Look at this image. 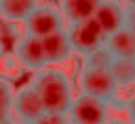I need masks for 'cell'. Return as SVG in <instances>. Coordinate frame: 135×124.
Masks as SVG:
<instances>
[{
    "mask_svg": "<svg viewBox=\"0 0 135 124\" xmlns=\"http://www.w3.org/2000/svg\"><path fill=\"white\" fill-rule=\"evenodd\" d=\"M32 85L37 89L46 113L69 115L76 96H74V91H72L70 78L63 70L45 69V70L35 74Z\"/></svg>",
    "mask_w": 135,
    "mask_h": 124,
    "instance_id": "obj_1",
    "label": "cell"
},
{
    "mask_svg": "<svg viewBox=\"0 0 135 124\" xmlns=\"http://www.w3.org/2000/svg\"><path fill=\"white\" fill-rule=\"evenodd\" d=\"M65 21L67 19H65L61 8H56L50 4H39L37 9L24 22V30H26V35H32L37 39H46L54 34L67 30Z\"/></svg>",
    "mask_w": 135,
    "mask_h": 124,
    "instance_id": "obj_2",
    "label": "cell"
},
{
    "mask_svg": "<svg viewBox=\"0 0 135 124\" xmlns=\"http://www.w3.org/2000/svg\"><path fill=\"white\" fill-rule=\"evenodd\" d=\"M80 89L83 94L94 96L107 104L115 102L118 93V83L109 69H87L80 70Z\"/></svg>",
    "mask_w": 135,
    "mask_h": 124,
    "instance_id": "obj_3",
    "label": "cell"
},
{
    "mask_svg": "<svg viewBox=\"0 0 135 124\" xmlns=\"http://www.w3.org/2000/svg\"><path fill=\"white\" fill-rule=\"evenodd\" d=\"M67 32H69L74 52L83 56V58H87L89 54L105 46L107 37L102 32V28L96 24L94 19L85 21V22H78V24H69Z\"/></svg>",
    "mask_w": 135,
    "mask_h": 124,
    "instance_id": "obj_4",
    "label": "cell"
},
{
    "mask_svg": "<svg viewBox=\"0 0 135 124\" xmlns=\"http://www.w3.org/2000/svg\"><path fill=\"white\" fill-rule=\"evenodd\" d=\"M69 118L72 124H109V104L89 94H78Z\"/></svg>",
    "mask_w": 135,
    "mask_h": 124,
    "instance_id": "obj_5",
    "label": "cell"
},
{
    "mask_svg": "<svg viewBox=\"0 0 135 124\" xmlns=\"http://www.w3.org/2000/svg\"><path fill=\"white\" fill-rule=\"evenodd\" d=\"M45 113L46 111H45L43 100L32 83L17 89V96H15V104H13V118L17 117L24 124H33Z\"/></svg>",
    "mask_w": 135,
    "mask_h": 124,
    "instance_id": "obj_6",
    "label": "cell"
},
{
    "mask_svg": "<svg viewBox=\"0 0 135 124\" xmlns=\"http://www.w3.org/2000/svg\"><path fill=\"white\" fill-rule=\"evenodd\" d=\"M15 58L24 69L35 70V72L45 70L46 65H48L45 46H43V39H37V37H32V35H26V34H24V37H22V41L17 48Z\"/></svg>",
    "mask_w": 135,
    "mask_h": 124,
    "instance_id": "obj_7",
    "label": "cell"
},
{
    "mask_svg": "<svg viewBox=\"0 0 135 124\" xmlns=\"http://www.w3.org/2000/svg\"><path fill=\"white\" fill-rule=\"evenodd\" d=\"M124 17H126V6L120 0H104L94 15V21L105 34V37H109L124 28Z\"/></svg>",
    "mask_w": 135,
    "mask_h": 124,
    "instance_id": "obj_8",
    "label": "cell"
},
{
    "mask_svg": "<svg viewBox=\"0 0 135 124\" xmlns=\"http://www.w3.org/2000/svg\"><path fill=\"white\" fill-rule=\"evenodd\" d=\"M104 0H59L61 11L69 24H78L94 19Z\"/></svg>",
    "mask_w": 135,
    "mask_h": 124,
    "instance_id": "obj_9",
    "label": "cell"
},
{
    "mask_svg": "<svg viewBox=\"0 0 135 124\" xmlns=\"http://www.w3.org/2000/svg\"><path fill=\"white\" fill-rule=\"evenodd\" d=\"M43 46H45V54H46L48 65L63 63V61H67L74 54V48H72V43H70V37H69L67 30L43 39Z\"/></svg>",
    "mask_w": 135,
    "mask_h": 124,
    "instance_id": "obj_10",
    "label": "cell"
},
{
    "mask_svg": "<svg viewBox=\"0 0 135 124\" xmlns=\"http://www.w3.org/2000/svg\"><path fill=\"white\" fill-rule=\"evenodd\" d=\"M105 48L113 59H135V34L122 28L105 39Z\"/></svg>",
    "mask_w": 135,
    "mask_h": 124,
    "instance_id": "obj_11",
    "label": "cell"
},
{
    "mask_svg": "<svg viewBox=\"0 0 135 124\" xmlns=\"http://www.w3.org/2000/svg\"><path fill=\"white\" fill-rule=\"evenodd\" d=\"M39 0H0L2 19L8 22H26L28 17L37 9Z\"/></svg>",
    "mask_w": 135,
    "mask_h": 124,
    "instance_id": "obj_12",
    "label": "cell"
},
{
    "mask_svg": "<svg viewBox=\"0 0 135 124\" xmlns=\"http://www.w3.org/2000/svg\"><path fill=\"white\" fill-rule=\"evenodd\" d=\"M22 34H21V28L15 24V22H8V21H2V30H0V48H2V56L8 58V56H15L17 54V48L22 41Z\"/></svg>",
    "mask_w": 135,
    "mask_h": 124,
    "instance_id": "obj_13",
    "label": "cell"
},
{
    "mask_svg": "<svg viewBox=\"0 0 135 124\" xmlns=\"http://www.w3.org/2000/svg\"><path fill=\"white\" fill-rule=\"evenodd\" d=\"M109 70L115 76L118 87H128L135 83V59H113Z\"/></svg>",
    "mask_w": 135,
    "mask_h": 124,
    "instance_id": "obj_14",
    "label": "cell"
},
{
    "mask_svg": "<svg viewBox=\"0 0 135 124\" xmlns=\"http://www.w3.org/2000/svg\"><path fill=\"white\" fill-rule=\"evenodd\" d=\"M15 96H17V91L13 89L11 82L8 78H2V82H0V109H2V118H13Z\"/></svg>",
    "mask_w": 135,
    "mask_h": 124,
    "instance_id": "obj_15",
    "label": "cell"
},
{
    "mask_svg": "<svg viewBox=\"0 0 135 124\" xmlns=\"http://www.w3.org/2000/svg\"><path fill=\"white\" fill-rule=\"evenodd\" d=\"M111 63H113V56L107 52L105 46L83 58V67L87 69H111Z\"/></svg>",
    "mask_w": 135,
    "mask_h": 124,
    "instance_id": "obj_16",
    "label": "cell"
},
{
    "mask_svg": "<svg viewBox=\"0 0 135 124\" xmlns=\"http://www.w3.org/2000/svg\"><path fill=\"white\" fill-rule=\"evenodd\" d=\"M33 124H72L69 115H59V113H45L37 122Z\"/></svg>",
    "mask_w": 135,
    "mask_h": 124,
    "instance_id": "obj_17",
    "label": "cell"
},
{
    "mask_svg": "<svg viewBox=\"0 0 135 124\" xmlns=\"http://www.w3.org/2000/svg\"><path fill=\"white\" fill-rule=\"evenodd\" d=\"M124 28L135 34V8H126V17H124Z\"/></svg>",
    "mask_w": 135,
    "mask_h": 124,
    "instance_id": "obj_18",
    "label": "cell"
},
{
    "mask_svg": "<svg viewBox=\"0 0 135 124\" xmlns=\"http://www.w3.org/2000/svg\"><path fill=\"white\" fill-rule=\"evenodd\" d=\"M126 109H128V117H129V122H135V96L128 102V106H126Z\"/></svg>",
    "mask_w": 135,
    "mask_h": 124,
    "instance_id": "obj_19",
    "label": "cell"
},
{
    "mask_svg": "<svg viewBox=\"0 0 135 124\" xmlns=\"http://www.w3.org/2000/svg\"><path fill=\"white\" fill-rule=\"evenodd\" d=\"M126 8H135V0H120Z\"/></svg>",
    "mask_w": 135,
    "mask_h": 124,
    "instance_id": "obj_20",
    "label": "cell"
},
{
    "mask_svg": "<svg viewBox=\"0 0 135 124\" xmlns=\"http://www.w3.org/2000/svg\"><path fill=\"white\" fill-rule=\"evenodd\" d=\"M0 124H17L15 118H0Z\"/></svg>",
    "mask_w": 135,
    "mask_h": 124,
    "instance_id": "obj_21",
    "label": "cell"
},
{
    "mask_svg": "<svg viewBox=\"0 0 135 124\" xmlns=\"http://www.w3.org/2000/svg\"><path fill=\"white\" fill-rule=\"evenodd\" d=\"M109 124H128V120H120V118H115V120H109Z\"/></svg>",
    "mask_w": 135,
    "mask_h": 124,
    "instance_id": "obj_22",
    "label": "cell"
},
{
    "mask_svg": "<svg viewBox=\"0 0 135 124\" xmlns=\"http://www.w3.org/2000/svg\"><path fill=\"white\" fill-rule=\"evenodd\" d=\"M128 124H133V122H129V120H128Z\"/></svg>",
    "mask_w": 135,
    "mask_h": 124,
    "instance_id": "obj_23",
    "label": "cell"
},
{
    "mask_svg": "<svg viewBox=\"0 0 135 124\" xmlns=\"http://www.w3.org/2000/svg\"><path fill=\"white\" fill-rule=\"evenodd\" d=\"M21 124H24V122H21Z\"/></svg>",
    "mask_w": 135,
    "mask_h": 124,
    "instance_id": "obj_24",
    "label": "cell"
},
{
    "mask_svg": "<svg viewBox=\"0 0 135 124\" xmlns=\"http://www.w3.org/2000/svg\"><path fill=\"white\" fill-rule=\"evenodd\" d=\"M133 124H135V122H133Z\"/></svg>",
    "mask_w": 135,
    "mask_h": 124,
    "instance_id": "obj_25",
    "label": "cell"
}]
</instances>
